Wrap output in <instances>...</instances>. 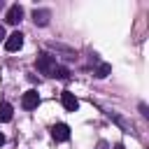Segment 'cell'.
<instances>
[{
	"instance_id": "6da1fadb",
	"label": "cell",
	"mask_w": 149,
	"mask_h": 149,
	"mask_svg": "<svg viewBox=\"0 0 149 149\" xmlns=\"http://www.w3.org/2000/svg\"><path fill=\"white\" fill-rule=\"evenodd\" d=\"M35 65H37V70L42 72V74H54V70H56V56H51V54H40L37 56V61H35Z\"/></svg>"
},
{
	"instance_id": "7a4b0ae2",
	"label": "cell",
	"mask_w": 149,
	"mask_h": 149,
	"mask_svg": "<svg viewBox=\"0 0 149 149\" xmlns=\"http://www.w3.org/2000/svg\"><path fill=\"white\" fill-rule=\"evenodd\" d=\"M37 105H40V93H37V91H33V88H30V91H26V93H23V98H21V107H23V109H35Z\"/></svg>"
},
{
	"instance_id": "3957f363",
	"label": "cell",
	"mask_w": 149,
	"mask_h": 149,
	"mask_svg": "<svg viewBox=\"0 0 149 149\" xmlns=\"http://www.w3.org/2000/svg\"><path fill=\"white\" fill-rule=\"evenodd\" d=\"M51 137H54L56 142L70 140V126H65V123H54V126H51Z\"/></svg>"
},
{
	"instance_id": "277c9868",
	"label": "cell",
	"mask_w": 149,
	"mask_h": 149,
	"mask_svg": "<svg viewBox=\"0 0 149 149\" xmlns=\"http://www.w3.org/2000/svg\"><path fill=\"white\" fill-rule=\"evenodd\" d=\"M23 47V35L16 30V33H12L9 37H5V49L7 51H19Z\"/></svg>"
},
{
	"instance_id": "5b68a950",
	"label": "cell",
	"mask_w": 149,
	"mask_h": 149,
	"mask_svg": "<svg viewBox=\"0 0 149 149\" xmlns=\"http://www.w3.org/2000/svg\"><path fill=\"white\" fill-rule=\"evenodd\" d=\"M21 19H23V9H21V5H12V7L7 9V14H5V21H7L9 26H16Z\"/></svg>"
},
{
	"instance_id": "8992f818",
	"label": "cell",
	"mask_w": 149,
	"mask_h": 149,
	"mask_svg": "<svg viewBox=\"0 0 149 149\" xmlns=\"http://www.w3.org/2000/svg\"><path fill=\"white\" fill-rule=\"evenodd\" d=\"M61 102H63V107H65L68 112H74V109L79 107V100H77L74 93H70V91H63V93H61Z\"/></svg>"
},
{
	"instance_id": "52a82bcc",
	"label": "cell",
	"mask_w": 149,
	"mask_h": 149,
	"mask_svg": "<svg viewBox=\"0 0 149 149\" xmlns=\"http://www.w3.org/2000/svg\"><path fill=\"white\" fill-rule=\"evenodd\" d=\"M12 116H14L12 105H9V102H0V121L7 123V121H12Z\"/></svg>"
},
{
	"instance_id": "ba28073f",
	"label": "cell",
	"mask_w": 149,
	"mask_h": 149,
	"mask_svg": "<svg viewBox=\"0 0 149 149\" xmlns=\"http://www.w3.org/2000/svg\"><path fill=\"white\" fill-rule=\"evenodd\" d=\"M33 19H35L37 26H47V23H49V12H47V9H35V12H33Z\"/></svg>"
},
{
	"instance_id": "9c48e42d",
	"label": "cell",
	"mask_w": 149,
	"mask_h": 149,
	"mask_svg": "<svg viewBox=\"0 0 149 149\" xmlns=\"http://www.w3.org/2000/svg\"><path fill=\"white\" fill-rule=\"evenodd\" d=\"M51 77H56V79H68V77H70V70H68V68L56 65V70H54V74H51Z\"/></svg>"
},
{
	"instance_id": "30bf717a",
	"label": "cell",
	"mask_w": 149,
	"mask_h": 149,
	"mask_svg": "<svg viewBox=\"0 0 149 149\" xmlns=\"http://www.w3.org/2000/svg\"><path fill=\"white\" fill-rule=\"evenodd\" d=\"M109 70H112V68H109V65L105 63V65H100V68H98V72H95V77H100V79H102V77H107V74H109Z\"/></svg>"
},
{
	"instance_id": "8fae6325",
	"label": "cell",
	"mask_w": 149,
	"mask_h": 149,
	"mask_svg": "<svg viewBox=\"0 0 149 149\" xmlns=\"http://www.w3.org/2000/svg\"><path fill=\"white\" fill-rule=\"evenodd\" d=\"M98 149H107V142H98Z\"/></svg>"
},
{
	"instance_id": "7c38bea8",
	"label": "cell",
	"mask_w": 149,
	"mask_h": 149,
	"mask_svg": "<svg viewBox=\"0 0 149 149\" xmlns=\"http://www.w3.org/2000/svg\"><path fill=\"white\" fill-rule=\"evenodd\" d=\"M2 40H5V28L0 26V42H2Z\"/></svg>"
},
{
	"instance_id": "4fadbf2b",
	"label": "cell",
	"mask_w": 149,
	"mask_h": 149,
	"mask_svg": "<svg viewBox=\"0 0 149 149\" xmlns=\"http://www.w3.org/2000/svg\"><path fill=\"white\" fill-rule=\"evenodd\" d=\"M2 144H5V135L0 133V147H2Z\"/></svg>"
},
{
	"instance_id": "5bb4252c",
	"label": "cell",
	"mask_w": 149,
	"mask_h": 149,
	"mask_svg": "<svg viewBox=\"0 0 149 149\" xmlns=\"http://www.w3.org/2000/svg\"><path fill=\"white\" fill-rule=\"evenodd\" d=\"M114 149H123V144H116V147H114Z\"/></svg>"
}]
</instances>
